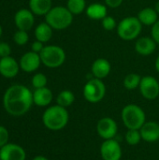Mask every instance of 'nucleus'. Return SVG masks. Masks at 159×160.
Masks as SVG:
<instances>
[{"instance_id": "obj_1", "label": "nucleus", "mask_w": 159, "mask_h": 160, "mask_svg": "<svg viewBox=\"0 0 159 160\" xmlns=\"http://www.w3.org/2000/svg\"><path fill=\"white\" fill-rule=\"evenodd\" d=\"M33 93L22 84H14L7 89L3 97V106L12 116L25 114L33 104Z\"/></svg>"}, {"instance_id": "obj_2", "label": "nucleus", "mask_w": 159, "mask_h": 160, "mask_svg": "<svg viewBox=\"0 0 159 160\" xmlns=\"http://www.w3.org/2000/svg\"><path fill=\"white\" fill-rule=\"evenodd\" d=\"M69 115L66 108L54 105L51 106L44 112L42 115V122L44 126L53 131L63 129L68 123Z\"/></svg>"}, {"instance_id": "obj_3", "label": "nucleus", "mask_w": 159, "mask_h": 160, "mask_svg": "<svg viewBox=\"0 0 159 160\" xmlns=\"http://www.w3.org/2000/svg\"><path fill=\"white\" fill-rule=\"evenodd\" d=\"M73 14L67 7L56 6L45 15L46 22L54 30H64L71 25L73 22Z\"/></svg>"}, {"instance_id": "obj_4", "label": "nucleus", "mask_w": 159, "mask_h": 160, "mask_svg": "<svg viewBox=\"0 0 159 160\" xmlns=\"http://www.w3.org/2000/svg\"><path fill=\"white\" fill-rule=\"evenodd\" d=\"M122 120L127 129H138L146 122V116L144 111L138 105L128 104L122 110Z\"/></svg>"}, {"instance_id": "obj_5", "label": "nucleus", "mask_w": 159, "mask_h": 160, "mask_svg": "<svg viewBox=\"0 0 159 160\" xmlns=\"http://www.w3.org/2000/svg\"><path fill=\"white\" fill-rule=\"evenodd\" d=\"M142 24L137 17L129 16L124 18L117 24V35L126 41L136 39L142 32Z\"/></svg>"}, {"instance_id": "obj_6", "label": "nucleus", "mask_w": 159, "mask_h": 160, "mask_svg": "<svg viewBox=\"0 0 159 160\" xmlns=\"http://www.w3.org/2000/svg\"><path fill=\"white\" fill-rule=\"evenodd\" d=\"M41 63L50 68L61 67L66 61L65 51L57 45L45 46L39 53Z\"/></svg>"}, {"instance_id": "obj_7", "label": "nucleus", "mask_w": 159, "mask_h": 160, "mask_svg": "<svg viewBox=\"0 0 159 160\" xmlns=\"http://www.w3.org/2000/svg\"><path fill=\"white\" fill-rule=\"evenodd\" d=\"M83 97L90 103H97L101 101L106 95V86L102 80L93 78L90 79L83 87Z\"/></svg>"}, {"instance_id": "obj_8", "label": "nucleus", "mask_w": 159, "mask_h": 160, "mask_svg": "<svg viewBox=\"0 0 159 160\" xmlns=\"http://www.w3.org/2000/svg\"><path fill=\"white\" fill-rule=\"evenodd\" d=\"M139 88L142 96L148 100H154L159 96V82L153 76L142 78Z\"/></svg>"}, {"instance_id": "obj_9", "label": "nucleus", "mask_w": 159, "mask_h": 160, "mask_svg": "<svg viewBox=\"0 0 159 160\" xmlns=\"http://www.w3.org/2000/svg\"><path fill=\"white\" fill-rule=\"evenodd\" d=\"M100 155L103 160H120L122 148L116 140H105L100 146Z\"/></svg>"}, {"instance_id": "obj_10", "label": "nucleus", "mask_w": 159, "mask_h": 160, "mask_svg": "<svg viewBox=\"0 0 159 160\" xmlns=\"http://www.w3.org/2000/svg\"><path fill=\"white\" fill-rule=\"evenodd\" d=\"M118 127L116 122L111 117H103L97 124V132L104 140L114 139L117 134Z\"/></svg>"}, {"instance_id": "obj_11", "label": "nucleus", "mask_w": 159, "mask_h": 160, "mask_svg": "<svg viewBox=\"0 0 159 160\" xmlns=\"http://www.w3.org/2000/svg\"><path fill=\"white\" fill-rule=\"evenodd\" d=\"M1 160H25L26 154L24 149L16 143H7L0 148Z\"/></svg>"}, {"instance_id": "obj_12", "label": "nucleus", "mask_w": 159, "mask_h": 160, "mask_svg": "<svg viewBox=\"0 0 159 160\" xmlns=\"http://www.w3.org/2000/svg\"><path fill=\"white\" fill-rule=\"evenodd\" d=\"M14 21L19 30L28 31L33 27L35 22L34 13L31 10L25 8L20 9L16 12L14 16Z\"/></svg>"}, {"instance_id": "obj_13", "label": "nucleus", "mask_w": 159, "mask_h": 160, "mask_svg": "<svg viewBox=\"0 0 159 160\" xmlns=\"http://www.w3.org/2000/svg\"><path fill=\"white\" fill-rule=\"evenodd\" d=\"M41 63V59L39 53L35 52H25L20 60V68L25 72H34L36 71Z\"/></svg>"}, {"instance_id": "obj_14", "label": "nucleus", "mask_w": 159, "mask_h": 160, "mask_svg": "<svg viewBox=\"0 0 159 160\" xmlns=\"http://www.w3.org/2000/svg\"><path fill=\"white\" fill-rule=\"evenodd\" d=\"M20 68V64L11 56L2 57L0 59V74L5 78H14Z\"/></svg>"}, {"instance_id": "obj_15", "label": "nucleus", "mask_w": 159, "mask_h": 160, "mask_svg": "<svg viewBox=\"0 0 159 160\" xmlns=\"http://www.w3.org/2000/svg\"><path fill=\"white\" fill-rule=\"evenodd\" d=\"M157 43L151 37H142L137 39L135 44L136 52L142 56H148L155 52Z\"/></svg>"}, {"instance_id": "obj_16", "label": "nucleus", "mask_w": 159, "mask_h": 160, "mask_svg": "<svg viewBox=\"0 0 159 160\" xmlns=\"http://www.w3.org/2000/svg\"><path fill=\"white\" fill-rule=\"evenodd\" d=\"M142 139L147 142H155L159 140L158 123L151 121L145 122V124L140 129Z\"/></svg>"}, {"instance_id": "obj_17", "label": "nucleus", "mask_w": 159, "mask_h": 160, "mask_svg": "<svg viewBox=\"0 0 159 160\" xmlns=\"http://www.w3.org/2000/svg\"><path fill=\"white\" fill-rule=\"evenodd\" d=\"M111 69H112L111 63L106 58L96 59L93 62L92 68H91V71H92L94 78H97L99 80H102L108 77V75L111 72Z\"/></svg>"}, {"instance_id": "obj_18", "label": "nucleus", "mask_w": 159, "mask_h": 160, "mask_svg": "<svg viewBox=\"0 0 159 160\" xmlns=\"http://www.w3.org/2000/svg\"><path fill=\"white\" fill-rule=\"evenodd\" d=\"M52 93L49 88H38L33 93V102L38 107H46L52 102Z\"/></svg>"}, {"instance_id": "obj_19", "label": "nucleus", "mask_w": 159, "mask_h": 160, "mask_svg": "<svg viewBox=\"0 0 159 160\" xmlns=\"http://www.w3.org/2000/svg\"><path fill=\"white\" fill-rule=\"evenodd\" d=\"M107 12L108 10L106 6L100 3H93L89 5L85 9L87 17L95 21L103 20L107 16Z\"/></svg>"}, {"instance_id": "obj_20", "label": "nucleus", "mask_w": 159, "mask_h": 160, "mask_svg": "<svg viewBox=\"0 0 159 160\" xmlns=\"http://www.w3.org/2000/svg\"><path fill=\"white\" fill-rule=\"evenodd\" d=\"M137 18L142 25L153 26L158 21V13L155 8H145L138 13Z\"/></svg>"}, {"instance_id": "obj_21", "label": "nucleus", "mask_w": 159, "mask_h": 160, "mask_svg": "<svg viewBox=\"0 0 159 160\" xmlns=\"http://www.w3.org/2000/svg\"><path fill=\"white\" fill-rule=\"evenodd\" d=\"M52 0H29L30 10L35 15H46L52 8Z\"/></svg>"}, {"instance_id": "obj_22", "label": "nucleus", "mask_w": 159, "mask_h": 160, "mask_svg": "<svg viewBox=\"0 0 159 160\" xmlns=\"http://www.w3.org/2000/svg\"><path fill=\"white\" fill-rule=\"evenodd\" d=\"M35 37L42 43L48 42L52 37V28L46 22H41L35 29Z\"/></svg>"}, {"instance_id": "obj_23", "label": "nucleus", "mask_w": 159, "mask_h": 160, "mask_svg": "<svg viewBox=\"0 0 159 160\" xmlns=\"http://www.w3.org/2000/svg\"><path fill=\"white\" fill-rule=\"evenodd\" d=\"M75 101V96L74 94L69 90H63L60 92L56 98V103L59 106H62L64 108H67L73 104Z\"/></svg>"}, {"instance_id": "obj_24", "label": "nucleus", "mask_w": 159, "mask_h": 160, "mask_svg": "<svg viewBox=\"0 0 159 160\" xmlns=\"http://www.w3.org/2000/svg\"><path fill=\"white\" fill-rule=\"evenodd\" d=\"M67 8L73 15H79L86 9L85 0H67Z\"/></svg>"}, {"instance_id": "obj_25", "label": "nucleus", "mask_w": 159, "mask_h": 160, "mask_svg": "<svg viewBox=\"0 0 159 160\" xmlns=\"http://www.w3.org/2000/svg\"><path fill=\"white\" fill-rule=\"evenodd\" d=\"M142 77L137 73H129L124 79V86L127 90H134L140 86Z\"/></svg>"}, {"instance_id": "obj_26", "label": "nucleus", "mask_w": 159, "mask_h": 160, "mask_svg": "<svg viewBox=\"0 0 159 160\" xmlns=\"http://www.w3.org/2000/svg\"><path fill=\"white\" fill-rule=\"evenodd\" d=\"M125 139H126L127 143L132 146L137 145L141 142V140H142L141 132L138 129H128L127 132L126 133Z\"/></svg>"}, {"instance_id": "obj_27", "label": "nucleus", "mask_w": 159, "mask_h": 160, "mask_svg": "<svg viewBox=\"0 0 159 160\" xmlns=\"http://www.w3.org/2000/svg\"><path fill=\"white\" fill-rule=\"evenodd\" d=\"M47 82H48L47 77L43 73H37L32 78V85L36 89L46 87Z\"/></svg>"}, {"instance_id": "obj_28", "label": "nucleus", "mask_w": 159, "mask_h": 160, "mask_svg": "<svg viewBox=\"0 0 159 160\" xmlns=\"http://www.w3.org/2000/svg\"><path fill=\"white\" fill-rule=\"evenodd\" d=\"M13 39H14V42H15L17 45H20V46L25 45V44L28 42V39H29L27 31L18 30V31L14 34Z\"/></svg>"}, {"instance_id": "obj_29", "label": "nucleus", "mask_w": 159, "mask_h": 160, "mask_svg": "<svg viewBox=\"0 0 159 160\" xmlns=\"http://www.w3.org/2000/svg\"><path fill=\"white\" fill-rule=\"evenodd\" d=\"M101 23H102V27L104 28V30L106 31H112L114 28H117V23L116 21L113 17L112 16H106L103 20H101Z\"/></svg>"}, {"instance_id": "obj_30", "label": "nucleus", "mask_w": 159, "mask_h": 160, "mask_svg": "<svg viewBox=\"0 0 159 160\" xmlns=\"http://www.w3.org/2000/svg\"><path fill=\"white\" fill-rule=\"evenodd\" d=\"M8 131L7 129L3 127V126H0V148H2L4 145H6L7 143H8Z\"/></svg>"}, {"instance_id": "obj_31", "label": "nucleus", "mask_w": 159, "mask_h": 160, "mask_svg": "<svg viewBox=\"0 0 159 160\" xmlns=\"http://www.w3.org/2000/svg\"><path fill=\"white\" fill-rule=\"evenodd\" d=\"M11 52L10 46L6 42H0V57H7L9 56Z\"/></svg>"}, {"instance_id": "obj_32", "label": "nucleus", "mask_w": 159, "mask_h": 160, "mask_svg": "<svg viewBox=\"0 0 159 160\" xmlns=\"http://www.w3.org/2000/svg\"><path fill=\"white\" fill-rule=\"evenodd\" d=\"M151 36L154 38V40L159 44V20L152 26L151 30Z\"/></svg>"}, {"instance_id": "obj_33", "label": "nucleus", "mask_w": 159, "mask_h": 160, "mask_svg": "<svg viewBox=\"0 0 159 160\" xmlns=\"http://www.w3.org/2000/svg\"><path fill=\"white\" fill-rule=\"evenodd\" d=\"M44 47H45V46H43V43L40 42V41H38V40L33 42L32 45H31L32 52H37V53H40V52L43 50Z\"/></svg>"}, {"instance_id": "obj_34", "label": "nucleus", "mask_w": 159, "mask_h": 160, "mask_svg": "<svg viewBox=\"0 0 159 160\" xmlns=\"http://www.w3.org/2000/svg\"><path fill=\"white\" fill-rule=\"evenodd\" d=\"M104 1L106 3V6L112 8H117L123 3V0H104Z\"/></svg>"}, {"instance_id": "obj_35", "label": "nucleus", "mask_w": 159, "mask_h": 160, "mask_svg": "<svg viewBox=\"0 0 159 160\" xmlns=\"http://www.w3.org/2000/svg\"><path fill=\"white\" fill-rule=\"evenodd\" d=\"M32 160H49L47 158H45V157H42V156H37V157H35Z\"/></svg>"}, {"instance_id": "obj_36", "label": "nucleus", "mask_w": 159, "mask_h": 160, "mask_svg": "<svg viewBox=\"0 0 159 160\" xmlns=\"http://www.w3.org/2000/svg\"><path fill=\"white\" fill-rule=\"evenodd\" d=\"M155 68L157 69V71L159 73V55L157 56V60H156V63H155Z\"/></svg>"}, {"instance_id": "obj_37", "label": "nucleus", "mask_w": 159, "mask_h": 160, "mask_svg": "<svg viewBox=\"0 0 159 160\" xmlns=\"http://www.w3.org/2000/svg\"><path fill=\"white\" fill-rule=\"evenodd\" d=\"M155 9L157 10V12L159 14V1L156 4V7H155Z\"/></svg>"}, {"instance_id": "obj_38", "label": "nucleus", "mask_w": 159, "mask_h": 160, "mask_svg": "<svg viewBox=\"0 0 159 160\" xmlns=\"http://www.w3.org/2000/svg\"><path fill=\"white\" fill-rule=\"evenodd\" d=\"M1 36H2V27L0 25V38H1Z\"/></svg>"}, {"instance_id": "obj_39", "label": "nucleus", "mask_w": 159, "mask_h": 160, "mask_svg": "<svg viewBox=\"0 0 159 160\" xmlns=\"http://www.w3.org/2000/svg\"><path fill=\"white\" fill-rule=\"evenodd\" d=\"M0 160H1V158H0Z\"/></svg>"}]
</instances>
